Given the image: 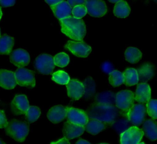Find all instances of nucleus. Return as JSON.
I'll list each match as a JSON object with an SVG mask.
<instances>
[{"instance_id": "obj_40", "label": "nucleus", "mask_w": 157, "mask_h": 144, "mask_svg": "<svg viewBox=\"0 0 157 144\" xmlns=\"http://www.w3.org/2000/svg\"><path fill=\"white\" fill-rule=\"evenodd\" d=\"M56 144V143H59V144H69V142L68 141V140L66 138V137H63L61 139H59V140L58 141H56V142H51V144Z\"/></svg>"}, {"instance_id": "obj_8", "label": "nucleus", "mask_w": 157, "mask_h": 144, "mask_svg": "<svg viewBox=\"0 0 157 144\" xmlns=\"http://www.w3.org/2000/svg\"><path fill=\"white\" fill-rule=\"evenodd\" d=\"M134 94L129 90H122L116 94V107L123 111L128 110L134 104Z\"/></svg>"}, {"instance_id": "obj_5", "label": "nucleus", "mask_w": 157, "mask_h": 144, "mask_svg": "<svg viewBox=\"0 0 157 144\" xmlns=\"http://www.w3.org/2000/svg\"><path fill=\"white\" fill-rule=\"evenodd\" d=\"M147 107L142 104L133 105L126 113V116L135 126H140L144 121Z\"/></svg>"}, {"instance_id": "obj_33", "label": "nucleus", "mask_w": 157, "mask_h": 144, "mask_svg": "<svg viewBox=\"0 0 157 144\" xmlns=\"http://www.w3.org/2000/svg\"><path fill=\"white\" fill-rule=\"evenodd\" d=\"M53 58L55 65L58 67H65L69 63V57L65 53H58Z\"/></svg>"}, {"instance_id": "obj_45", "label": "nucleus", "mask_w": 157, "mask_h": 144, "mask_svg": "<svg viewBox=\"0 0 157 144\" xmlns=\"http://www.w3.org/2000/svg\"><path fill=\"white\" fill-rule=\"evenodd\" d=\"M1 143H5V142H4L1 139H0V144Z\"/></svg>"}, {"instance_id": "obj_19", "label": "nucleus", "mask_w": 157, "mask_h": 144, "mask_svg": "<svg viewBox=\"0 0 157 144\" xmlns=\"http://www.w3.org/2000/svg\"><path fill=\"white\" fill-rule=\"evenodd\" d=\"M151 97V89L150 86L145 83L142 82L137 86L134 99L140 103H147Z\"/></svg>"}, {"instance_id": "obj_28", "label": "nucleus", "mask_w": 157, "mask_h": 144, "mask_svg": "<svg viewBox=\"0 0 157 144\" xmlns=\"http://www.w3.org/2000/svg\"><path fill=\"white\" fill-rule=\"evenodd\" d=\"M84 85L83 97L85 99L91 98L96 91V83L91 77H88L83 83Z\"/></svg>"}, {"instance_id": "obj_16", "label": "nucleus", "mask_w": 157, "mask_h": 144, "mask_svg": "<svg viewBox=\"0 0 157 144\" xmlns=\"http://www.w3.org/2000/svg\"><path fill=\"white\" fill-rule=\"evenodd\" d=\"M15 72L6 69H0V86L6 89H12L17 85Z\"/></svg>"}, {"instance_id": "obj_24", "label": "nucleus", "mask_w": 157, "mask_h": 144, "mask_svg": "<svg viewBox=\"0 0 157 144\" xmlns=\"http://www.w3.org/2000/svg\"><path fill=\"white\" fill-rule=\"evenodd\" d=\"M14 44V39L12 37L4 34L0 36V55H9Z\"/></svg>"}, {"instance_id": "obj_1", "label": "nucleus", "mask_w": 157, "mask_h": 144, "mask_svg": "<svg viewBox=\"0 0 157 144\" xmlns=\"http://www.w3.org/2000/svg\"><path fill=\"white\" fill-rule=\"evenodd\" d=\"M61 31L69 38L82 41L86 32V26L83 20L70 16L59 20Z\"/></svg>"}, {"instance_id": "obj_35", "label": "nucleus", "mask_w": 157, "mask_h": 144, "mask_svg": "<svg viewBox=\"0 0 157 144\" xmlns=\"http://www.w3.org/2000/svg\"><path fill=\"white\" fill-rule=\"evenodd\" d=\"M87 13V9L84 5L77 6L72 9V15L77 18H82Z\"/></svg>"}, {"instance_id": "obj_12", "label": "nucleus", "mask_w": 157, "mask_h": 144, "mask_svg": "<svg viewBox=\"0 0 157 144\" xmlns=\"http://www.w3.org/2000/svg\"><path fill=\"white\" fill-rule=\"evenodd\" d=\"M29 107L28 100L24 94L15 96L10 104L11 111L16 115H25Z\"/></svg>"}, {"instance_id": "obj_3", "label": "nucleus", "mask_w": 157, "mask_h": 144, "mask_svg": "<svg viewBox=\"0 0 157 144\" xmlns=\"http://www.w3.org/2000/svg\"><path fill=\"white\" fill-rule=\"evenodd\" d=\"M7 135L18 142H23L29 133V125L25 121L12 119L4 127Z\"/></svg>"}, {"instance_id": "obj_37", "label": "nucleus", "mask_w": 157, "mask_h": 144, "mask_svg": "<svg viewBox=\"0 0 157 144\" xmlns=\"http://www.w3.org/2000/svg\"><path fill=\"white\" fill-rule=\"evenodd\" d=\"M7 123L8 122L4 112L0 110V128H4Z\"/></svg>"}, {"instance_id": "obj_2", "label": "nucleus", "mask_w": 157, "mask_h": 144, "mask_svg": "<svg viewBox=\"0 0 157 144\" xmlns=\"http://www.w3.org/2000/svg\"><path fill=\"white\" fill-rule=\"evenodd\" d=\"M89 118L96 119L104 123H112L119 115L117 107L112 105L94 104L91 105L86 112Z\"/></svg>"}, {"instance_id": "obj_27", "label": "nucleus", "mask_w": 157, "mask_h": 144, "mask_svg": "<svg viewBox=\"0 0 157 144\" xmlns=\"http://www.w3.org/2000/svg\"><path fill=\"white\" fill-rule=\"evenodd\" d=\"M124 84L126 86H132L137 84L139 81V77L137 70L134 68L126 69L124 73Z\"/></svg>"}, {"instance_id": "obj_7", "label": "nucleus", "mask_w": 157, "mask_h": 144, "mask_svg": "<svg viewBox=\"0 0 157 144\" xmlns=\"http://www.w3.org/2000/svg\"><path fill=\"white\" fill-rule=\"evenodd\" d=\"M144 131L137 126H131L120 135V143L121 144H136L139 143L142 137Z\"/></svg>"}, {"instance_id": "obj_42", "label": "nucleus", "mask_w": 157, "mask_h": 144, "mask_svg": "<svg viewBox=\"0 0 157 144\" xmlns=\"http://www.w3.org/2000/svg\"><path fill=\"white\" fill-rule=\"evenodd\" d=\"M77 144H83V143H87V144H90V143L88 142V141H86L85 140H83V139H79L77 142H76Z\"/></svg>"}, {"instance_id": "obj_32", "label": "nucleus", "mask_w": 157, "mask_h": 144, "mask_svg": "<svg viewBox=\"0 0 157 144\" xmlns=\"http://www.w3.org/2000/svg\"><path fill=\"white\" fill-rule=\"evenodd\" d=\"M52 78L59 85H66L70 80L69 75L63 70H58L54 72L52 74Z\"/></svg>"}, {"instance_id": "obj_6", "label": "nucleus", "mask_w": 157, "mask_h": 144, "mask_svg": "<svg viewBox=\"0 0 157 144\" xmlns=\"http://www.w3.org/2000/svg\"><path fill=\"white\" fill-rule=\"evenodd\" d=\"M17 83L21 86L33 88L36 85L33 72L24 67H18L15 72Z\"/></svg>"}, {"instance_id": "obj_31", "label": "nucleus", "mask_w": 157, "mask_h": 144, "mask_svg": "<svg viewBox=\"0 0 157 144\" xmlns=\"http://www.w3.org/2000/svg\"><path fill=\"white\" fill-rule=\"evenodd\" d=\"M40 115V110L39 107L36 106H29L26 113H25V118L29 123L36 121Z\"/></svg>"}, {"instance_id": "obj_29", "label": "nucleus", "mask_w": 157, "mask_h": 144, "mask_svg": "<svg viewBox=\"0 0 157 144\" xmlns=\"http://www.w3.org/2000/svg\"><path fill=\"white\" fill-rule=\"evenodd\" d=\"M109 80L111 85L116 87L124 83V77L123 74L120 71L114 70L109 74Z\"/></svg>"}, {"instance_id": "obj_9", "label": "nucleus", "mask_w": 157, "mask_h": 144, "mask_svg": "<svg viewBox=\"0 0 157 144\" xmlns=\"http://www.w3.org/2000/svg\"><path fill=\"white\" fill-rule=\"evenodd\" d=\"M84 6L87 13L94 17H101L107 13V6L102 0H86Z\"/></svg>"}, {"instance_id": "obj_22", "label": "nucleus", "mask_w": 157, "mask_h": 144, "mask_svg": "<svg viewBox=\"0 0 157 144\" xmlns=\"http://www.w3.org/2000/svg\"><path fill=\"white\" fill-rule=\"evenodd\" d=\"M84 127L86 132L94 135L98 134L106 127L105 123L93 118H90Z\"/></svg>"}, {"instance_id": "obj_13", "label": "nucleus", "mask_w": 157, "mask_h": 144, "mask_svg": "<svg viewBox=\"0 0 157 144\" xmlns=\"http://www.w3.org/2000/svg\"><path fill=\"white\" fill-rule=\"evenodd\" d=\"M29 53L24 49L18 48L10 53V61L18 67H22L29 63Z\"/></svg>"}, {"instance_id": "obj_38", "label": "nucleus", "mask_w": 157, "mask_h": 144, "mask_svg": "<svg viewBox=\"0 0 157 144\" xmlns=\"http://www.w3.org/2000/svg\"><path fill=\"white\" fill-rule=\"evenodd\" d=\"M86 0H67V2L72 7V9L77 6L84 5Z\"/></svg>"}, {"instance_id": "obj_44", "label": "nucleus", "mask_w": 157, "mask_h": 144, "mask_svg": "<svg viewBox=\"0 0 157 144\" xmlns=\"http://www.w3.org/2000/svg\"><path fill=\"white\" fill-rule=\"evenodd\" d=\"M2 11H1V9L0 7V20H1V17H2Z\"/></svg>"}, {"instance_id": "obj_23", "label": "nucleus", "mask_w": 157, "mask_h": 144, "mask_svg": "<svg viewBox=\"0 0 157 144\" xmlns=\"http://www.w3.org/2000/svg\"><path fill=\"white\" fill-rule=\"evenodd\" d=\"M116 94L112 91H104L98 93L94 97L95 102L100 104L112 105L115 103Z\"/></svg>"}, {"instance_id": "obj_30", "label": "nucleus", "mask_w": 157, "mask_h": 144, "mask_svg": "<svg viewBox=\"0 0 157 144\" xmlns=\"http://www.w3.org/2000/svg\"><path fill=\"white\" fill-rule=\"evenodd\" d=\"M131 124L132 123L128 119H120L115 120L112 123V126L117 132L121 134L131 127Z\"/></svg>"}, {"instance_id": "obj_18", "label": "nucleus", "mask_w": 157, "mask_h": 144, "mask_svg": "<svg viewBox=\"0 0 157 144\" xmlns=\"http://www.w3.org/2000/svg\"><path fill=\"white\" fill-rule=\"evenodd\" d=\"M66 108L61 105H55L47 113L48 119L53 123H58L66 118Z\"/></svg>"}, {"instance_id": "obj_10", "label": "nucleus", "mask_w": 157, "mask_h": 144, "mask_svg": "<svg viewBox=\"0 0 157 144\" xmlns=\"http://www.w3.org/2000/svg\"><path fill=\"white\" fill-rule=\"evenodd\" d=\"M65 48H67L74 55L77 57L86 58L91 52V48L85 42L67 41L65 45Z\"/></svg>"}, {"instance_id": "obj_26", "label": "nucleus", "mask_w": 157, "mask_h": 144, "mask_svg": "<svg viewBox=\"0 0 157 144\" xmlns=\"http://www.w3.org/2000/svg\"><path fill=\"white\" fill-rule=\"evenodd\" d=\"M142 56L141 51L135 47H128L124 52V56L126 61L132 64L138 63L141 59Z\"/></svg>"}, {"instance_id": "obj_34", "label": "nucleus", "mask_w": 157, "mask_h": 144, "mask_svg": "<svg viewBox=\"0 0 157 144\" xmlns=\"http://www.w3.org/2000/svg\"><path fill=\"white\" fill-rule=\"evenodd\" d=\"M146 107L148 115L153 119H157V99H150Z\"/></svg>"}, {"instance_id": "obj_43", "label": "nucleus", "mask_w": 157, "mask_h": 144, "mask_svg": "<svg viewBox=\"0 0 157 144\" xmlns=\"http://www.w3.org/2000/svg\"><path fill=\"white\" fill-rule=\"evenodd\" d=\"M108 1L110 2H112V3H117V2H119L121 0H108Z\"/></svg>"}, {"instance_id": "obj_20", "label": "nucleus", "mask_w": 157, "mask_h": 144, "mask_svg": "<svg viewBox=\"0 0 157 144\" xmlns=\"http://www.w3.org/2000/svg\"><path fill=\"white\" fill-rule=\"evenodd\" d=\"M139 81L147 82L151 80L155 75V68L150 63H145L137 70Z\"/></svg>"}, {"instance_id": "obj_36", "label": "nucleus", "mask_w": 157, "mask_h": 144, "mask_svg": "<svg viewBox=\"0 0 157 144\" xmlns=\"http://www.w3.org/2000/svg\"><path fill=\"white\" fill-rule=\"evenodd\" d=\"M101 67L102 70L107 74H110L112 71L115 70V67L109 61H105L102 62L101 65Z\"/></svg>"}, {"instance_id": "obj_41", "label": "nucleus", "mask_w": 157, "mask_h": 144, "mask_svg": "<svg viewBox=\"0 0 157 144\" xmlns=\"http://www.w3.org/2000/svg\"><path fill=\"white\" fill-rule=\"evenodd\" d=\"M64 0H45V2L47 4H48L50 6H53V5H55L61 1H63Z\"/></svg>"}, {"instance_id": "obj_21", "label": "nucleus", "mask_w": 157, "mask_h": 144, "mask_svg": "<svg viewBox=\"0 0 157 144\" xmlns=\"http://www.w3.org/2000/svg\"><path fill=\"white\" fill-rule=\"evenodd\" d=\"M143 131L145 135L150 140H157V122L152 119H147L143 123Z\"/></svg>"}, {"instance_id": "obj_11", "label": "nucleus", "mask_w": 157, "mask_h": 144, "mask_svg": "<svg viewBox=\"0 0 157 144\" xmlns=\"http://www.w3.org/2000/svg\"><path fill=\"white\" fill-rule=\"evenodd\" d=\"M66 111L67 121L73 123L85 126L89 119L87 113L81 109L67 107Z\"/></svg>"}, {"instance_id": "obj_39", "label": "nucleus", "mask_w": 157, "mask_h": 144, "mask_svg": "<svg viewBox=\"0 0 157 144\" xmlns=\"http://www.w3.org/2000/svg\"><path fill=\"white\" fill-rule=\"evenodd\" d=\"M16 0H0V5L3 7L13 6Z\"/></svg>"}, {"instance_id": "obj_17", "label": "nucleus", "mask_w": 157, "mask_h": 144, "mask_svg": "<svg viewBox=\"0 0 157 144\" xmlns=\"http://www.w3.org/2000/svg\"><path fill=\"white\" fill-rule=\"evenodd\" d=\"M50 8L55 16L59 20L69 17L72 15V7L66 1H63L55 5L51 6Z\"/></svg>"}, {"instance_id": "obj_14", "label": "nucleus", "mask_w": 157, "mask_h": 144, "mask_svg": "<svg viewBox=\"0 0 157 144\" xmlns=\"http://www.w3.org/2000/svg\"><path fill=\"white\" fill-rule=\"evenodd\" d=\"M68 96L73 100H78L84 94V85L83 83L76 79L69 80L66 84Z\"/></svg>"}, {"instance_id": "obj_4", "label": "nucleus", "mask_w": 157, "mask_h": 144, "mask_svg": "<svg viewBox=\"0 0 157 144\" xmlns=\"http://www.w3.org/2000/svg\"><path fill=\"white\" fill-rule=\"evenodd\" d=\"M55 66L54 58L48 54H40L36 58L34 61L36 70L43 75L52 74Z\"/></svg>"}, {"instance_id": "obj_25", "label": "nucleus", "mask_w": 157, "mask_h": 144, "mask_svg": "<svg viewBox=\"0 0 157 144\" xmlns=\"http://www.w3.org/2000/svg\"><path fill=\"white\" fill-rule=\"evenodd\" d=\"M130 12V7L125 1H120L117 2L114 6L113 13L118 18H126L129 15Z\"/></svg>"}, {"instance_id": "obj_15", "label": "nucleus", "mask_w": 157, "mask_h": 144, "mask_svg": "<svg viewBox=\"0 0 157 144\" xmlns=\"http://www.w3.org/2000/svg\"><path fill=\"white\" fill-rule=\"evenodd\" d=\"M85 130L83 126L78 125L67 121L64 124L63 133L64 137L69 140L80 136L83 134Z\"/></svg>"}, {"instance_id": "obj_46", "label": "nucleus", "mask_w": 157, "mask_h": 144, "mask_svg": "<svg viewBox=\"0 0 157 144\" xmlns=\"http://www.w3.org/2000/svg\"><path fill=\"white\" fill-rule=\"evenodd\" d=\"M154 1H155L156 2H157V0H154Z\"/></svg>"}, {"instance_id": "obj_47", "label": "nucleus", "mask_w": 157, "mask_h": 144, "mask_svg": "<svg viewBox=\"0 0 157 144\" xmlns=\"http://www.w3.org/2000/svg\"><path fill=\"white\" fill-rule=\"evenodd\" d=\"M0 36H1V29H0Z\"/></svg>"}]
</instances>
